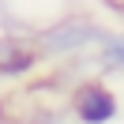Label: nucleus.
Returning a JSON list of instances; mask_svg holds the SVG:
<instances>
[{"mask_svg":"<svg viewBox=\"0 0 124 124\" xmlns=\"http://www.w3.org/2000/svg\"><path fill=\"white\" fill-rule=\"evenodd\" d=\"M120 94L101 75L75 79L68 86V116L75 124H116L120 120Z\"/></svg>","mask_w":124,"mask_h":124,"instance_id":"f03ea898","label":"nucleus"},{"mask_svg":"<svg viewBox=\"0 0 124 124\" xmlns=\"http://www.w3.org/2000/svg\"><path fill=\"white\" fill-rule=\"evenodd\" d=\"M41 53L34 45L30 34H0V79L4 83H23V79L38 75L41 68Z\"/></svg>","mask_w":124,"mask_h":124,"instance_id":"7ed1b4c3","label":"nucleus"},{"mask_svg":"<svg viewBox=\"0 0 124 124\" xmlns=\"http://www.w3.org/2000/svg\"><path fill=\"white\" fill-rule=\"evenodd\" d=\"M90 64H94V75H101V79L124 75V23L120 26H105L98 49L90 53Z\"/></svg>","mask_w":124,"mask_h":124,"instance_id":"20e7f679","label":"nucleus"},{"mask_svg":"<svg viewBox=\"0 0 124 124\" xmlns=\"http://www.w3.org/2000/svg\"><path fill=\"white\" fill-rule=\"evenodd\" d=\"M120 4H124V0H120Z\"/></svg>","mask_w":124,"mask_h":124,"instance_id":"39448f33","label":"nucleus"},{"mask_svg":"<svg viewBox=\"0 0 124 124\" xmlns=\"http://www.w3.org/2000/svg\"><path fill=\"white\" fill-rule=\"evenodd\" d=\"M101 34H105V26L94 15L71 11V15H60L53 23L38 26L30 38H34V45H38L45 64H68V60H86L98 49Z\"/></svg>","mask_w":124,"mask_h":124,"instance_id":"f257e3e1","label":"nucleus"}]
</instances>
